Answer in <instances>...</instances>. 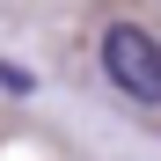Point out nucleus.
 <instances>
[{
    "instance_id": "1",
    "label": "nucleus",
    "mask_w": 161,
    "mask_h": 161,
    "mask_svg": "<svg viewBox=\"0 0 161 161\" xmlns=\"http://www.w3.org/2000/svg\"><path fill=\"white\" fill-rule=\"evenodd\" d=\"M103 73H110V88L161 110V44L139 30V22H110L103 30Z\"/></svg>"
},
{
    "instance_id": "2",
    "label": "nucleus",
    "mask_w": 161,
    "mask_h": 161,
    "mask_svg": "<svg viewBox=\"0 0 161 161\" xmlns=\"http://www.w3.org/2000/svg\"><path fill=\"white\" fill-rule=\"evenodd\" d=\"M0 88H8V95H30V88H37V80H30V73H22V66H8V59H0Z\"/></svg>"
}]
</instances>
